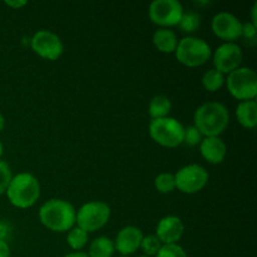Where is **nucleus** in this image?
I'll return each instance as SVG.
<instances>
[{
    "mask_svg": "<svg viewBox=\"0 0 257 257\" xmlns=\"http://www.w3.org/2000/svg\"><path fill=\"white\" fill-rule=\"evenodd\" d=\"M193 120L203 137H220L228 127L230 113L222 103L206 102L196 109Z\"/></svg>",
    "mask_w": 257,
    "mask_h": 257,
    "instance_id": "nucleus-1",
    "label": "nucleus"
},
{
    "mask_svg": "<svg viewBox=\"0 0 257 257\" xmlns=\"http://www.w3.org/2000/svg\"><path fill=\"white\" fill-rule=\"evenodd\" d=\"M74 206L65 200L52 198L39 208V220L43 226L54 232H67L75 226Z\"/></svg>",
    "mask_w": 257,
    "mask_h": 257,
    "instance_id": "nucleus-2",
    "label": "nucleus"
},
{
    "mask_svg": "<svg viewBox=\"0 0 257 257\" xmlns=\"http://www.w3.org/2000/svg\"><path fill=\"white\" fill-rule=\"evenodd\" d=\"M8 200L18 208H29L40 197V185L38 178L29 172L13 176L7 188Z\"/></svg>",
    "mask_w": 257,
    "mask_h": 257,
    "instance_id": "nucleus-3",
    "label": "nucleus"
},
{
    "mask_svg": "<svg viewBox=\"0 0 257 257\" xmlns=\"http://www.w3.org/2000/svg\"><path fill=\"white\" fill-rule=\"evenodd\" d=\"M175 55L176 59L185 67L196 68L207 63L212 57V50L207 42L201 38L186 37L178 40Z\"/></svg>",
    "mask_w": 257,
    "mask_h": 257,
    "instance_id": "nucleus-4",
    "label": "nucleus"
},
{
    "mask_svg": "<svg viewBox=\"0 0 257 257\" xmlns=\"http://www.w3.org/2000/svg\"><path fill=\"white\" fill-rule=\"evenodd\" d=\"M148 131L151 138L162 147L175 148L183 143L185 127L180 120L170 115L160 119H151Z\"/></svg>",
    "mask_w": 257,
    "mask_h": 257,
    "instance_id": "nucleus-5",
    "label": "nucleus"
},
{
    "mask_svg": "<svg viewBox=\"0 0 257 257\" xmlns=\"http://www.w3.org/2000/svg\"><path fill=\"white\" fill-rule=\"evenodd\" d=\"M226 85L230 94L235 99L255 100L257 95V74L253 69L247 67H240L227 74Z\"/></svg>",
    "mask_w": 257,
    "mask_h": 257,
    "instance_id": "nucleus-6",
    "label": "nucleus"
},
{
    "mask_svg": "<svg viewBox=\"0 0 257 257\" xmlns=\"http://www.w3.org/2000/svg\"><path fill=\"white\" fill-rule=\"evenodd\" d=\"M110 207L103 201H90L84 203L75 213V225L85 232H95L108 223Z\"/></svg>",
    "mask_w": 257,
    "mask_h": 257,
    "instance_id": "nucleus-7",
    "label": "nucleus"
},
{
    "mask_svg": "<svg viewBox=\"0 0 257 257\" xmlns=\"http://www.w3.org/2000/svg\"><path fill=\"white\" fill-rule=\"evenodd\" d=\"M208 172L200 165H187L175 173L176 188L182 193L193 195L207 186Z\"/></svg>",
    "mask_w": 257,
    "mask_h": 257,
    "instance_id": "nucleus-8",
    "label": "nucleus"
},
{
    "mask_svg": "<svg viewBox=\"0 0 257 257\" xmlns=\"http://www.w3.org/2000/svg\"><path fill=\"white\" fill-rule=\"evenodd\" d=\"M183 10L178 0H155L151 3L148 15L153 24L170 29L171 27L178 25Z\"/></svg>",
    "mask_w": 257,
    "mask_h": 257,
    "instance_id": "nucleus-9",
    "label": "nucleus"
},
{
    "mask_svg": "<svg viewBox=\"0 0 257 257\" xmlns=\"http://www.w3.org/2000/svg\"><path fill=\"white\" fill-rule=\"evenodd\" d=\"M32 50L40 58L47 60H57L64 52V44L59 35L50 30H38L30 39Z\"/></svg>",
    "mask_w": 257,
    "mask_h": 257,
    "instance_id": "nucleus-10",
    "label": "nucleus"
},
{
    "mask_svg": "<svg viewBox=\"0 0 257 257\" xmlns=\"http://www.w3.org/2000/svg\"><path fill=\"white\" fill-rule=\"evenodd\" d=\"M242 59V49L236 43H223L212 54L215 69L222 74H230L231 72L240 68Z\"/></svg>",
    "mask_w": 257,
    "mask_h": 257,
    "instance_id": "nucleus-11",
    "label": "nucleus"
},
{
    "mask_svg": "<svg viewBox=\"0 0 257 257\" xmlns=\"http://www.w3.org/2000/svg\"><path fill=\"white\" fill-rule=\"evenodd\" d=\"M213 34L226 43H235L242 34V23L236 15L228 12H221L213 17L211 23Z\"/></svg>",
    "mask_w": 257,
    "mask_h": 257,
    "instance_id": "nucleus-12",
    "label": "nucleus"
},
{
    "mask_svg": "<svg viewBox=\"0 0 257 257\" xmlns=\"http://www.w3.org/2000/svg\"><path fill=\"white\" fill-rule=\"evenodd\" d=\"M185 232V225L177 216H166L161 218L156 227V236L162 245H173L181 240Z\"/></svg>",
    "mask_w": 257,
    "mask_h": 257,
    "instance_id": "nucleus-13",
    "label": "nucleus"
},
{
    "mask_svg": "<svg viewBox=\"0 0 257 257\" xmlns=\"http://www.w3.org/2000/svg\"><path fill=\"white\" fill-rule=\"evenodd\" d=\"M143 236L145 235L141 228L136 226H125L117 233V237L113 241L115 251L124 256L132 255L141 247Z\"/></svg>",
    "mask_w": 257,
    "mask_h": 257,
    "instance_id": "nucleus-14",
    "label": "nucleus"
},
{
    "mask_svg": "<svg viewBox=\"0 0 257 257\" xmlns=\"http://www.w3.org/2000/svg\"><path fill=\"white\" fill-rule=\"evenodd\" d=\"M202 157L211 165H220L227 155V146L220 137H205L200 143Z\"/></svg>",
    "mask_w": 257,
    "mask_h": 257,
    "instance_id": "nucleus-15",
    "label": "nucleus"
},
{
    "mask_svg": "<svg viewBox=\"0 0 257 257\" xmlns=\"http://www.w3.org/2000/svg\"><path fill=\"white\" fill-rule=\"evenodd\" d=\"M152 42L158 52L170 54V53H175L178 44V38L173 30L167 29V28H160L153 33Z\"/></svg>",
    "mask_w": 257,
    "mask_h": 257,
    "instance_id": "nucleus-16",
    "label": "nucleus"
},
{
    "mask_svg": "<svg viewBox=\"0 0 257 257\" xmlns=\"http://www.w3.org/2000/svg\"><path fill=\"white\" fill-rule=\"evenodd\" d=\"M236 117L238 123L246 130H253L257 124L256 100H243L236 107Z\"/></svg>",
    "mask_w": 257,
    "mask_h": 257,
    "instance_id": "nucleus-17",
    "label": "nucleus"
},
{
    "mask_svg": "<svg viewBox=\"0 0 257 257\" xmlns=\"http://www.w3.org/2000/svg\"><path fill=\"white\" fill-rule=\"evenodd\" d=\"M171 110H172V103H171L170 98L163 94L155 95L148 105V114H150L151 119L168 117Z\"/></svg>",
    "mask_w": 257,
    "mask_h": 257,
    "instance_id": "nucleus-18",
    "label": "nucleus"
},
{
    "mask_svg": "<svg viewBox=\"0 0 257 257\" xmlns=\"http://www.w3.org/2000/svg\"><path fill=\"white\" fill-rule=\"evenodd\" d=\"M114 252V242L109 237L100 236L90 242L87 255L89 257H113Z\"/></svg>",
    "mask_w": 257,
    "mask_h": 257,
    "instance_id": "nucleus-19",
    "label": "nucleus"
},
{
    "mask_svg": "<svg viewBox=\"0 0 257 257\" xmlns=\"http://www.w3.org/2000/svg\"><path fill=\"white\" fill-rule=\"evenodd\" d=\"M201 82H202V87L207 92L215 93L223 87V84L226 82V78L225 74H222L221 72L216 70L215 68H212V69H208L207 72H205Z\"/></svg>",
    "mask_w": 257,
    "mask_h": 257,
    "instance_id": "nucleus-20",
    "label": "nucleus"
},
{
    "mask_svg": "<svg viewBox=\"0 0 257 257\" xmlns=\"http://www.w3.org/2000/svg\"><path fill=\"white\" fill-rule=\"evenodd\" d=\"M201 25V17L197 12L192 9L183 10L182 17H181L180 23H178L177 27L182 30L183 33H187V34H192L196 30L200 28Z\"/></svg>",
    "mask_w": 257,
    "mask_h": 257,
    "instance_id": "nucleus-21",
    "label": "nucleus"
},
{
    "mask_svg": "<svg viewBox=\"0 0 257 257\" xmlns=\"http://www.w3.org/2000/svg\"><path fill=\"white\" fill-rule=\"evenodd\" d=\"M88 240H89V235L88 232H85L84 230H82L78 226H74L73 228H70L69 232L67 235V242L69 245V247L74 251H80L87 246Z\"/></svg>",
    "mask_w": 257,
    "mask_h": 257,
    "instance_id": "nucleus-22",
    "label": "nucleus"
},
{
    "mask_svg": "<svg viewBox=\"0 0 257 257\" xmlns=\"http://www.w3.org/2000/svg\"><path fill=\"white\" fill-rule=\"evenodd\" d=\"M155 187L161 193H171L176 190L175 175L170 172L160 173L155 178Z\"/></svg>",
    "mask_w": 257,
    "mask_h": 257,
    "instance_id": "nucleus-23",
    "label": "nucleus"
},
{
    "mask_svg": "<svg viewBox=\"0 0 257 257\" xmlns=\"http://www.w3.org/2000/svg\"><path fill=\"white\" fill-rule=\"evenodd\" d=\"M161 247H162V243H161V241L158 240L157 236L148 235V236H143L140 248H142V251L145 252L146 256L152 257L157 255V252L161 250Z\"/></svg>",
    "mask_w": 257,
    "mask_h": 257,
    "instance_id": "nucleus-24",
    "label": "nucleus"
},
{
    "mask_svg": "<svg viewBox=\"0 0 257 257\" xmlns=\"http://www.w3.org/2000/svg\"><path fill=\"white\" fill-rule=\"evenodd\" d=\"M203 136L201 135L200 131L195 127V125H188L185 127V133H183V143L187 145L188 147H195V146H200L202 142Z\"/></svg>",
    "mask_w": 257,
    "mask_h": 257,
    "instance_id": "nucleus-25",
    "label": "nucleus"
},
{
    "mask_svg": "<svg viewBox=\"0 0 257 257\" xmlns=\"http://www.w3.org/2000/svg\"><path fill=\"white\" fill-rule=\"evenodd\" d=\"M155 257H188L187 252L182 246L178 243H173V245H162L161 250L158 251L157 255Z\"/></svg>",
    "mask_w": 257,
    "mask_h": 257,
    "instance_id": "nucleus-26",
    "label": "nucleus"
},
{
    "mask_svg": "<svg viewBox=\"0 0 257 257\" xmlns=\"http://www.w3.org/2000/svg\"><path fill=\"white\" fill-rule=\"evenodd\" d=\"M12 170L4 161H0V195L5 193L10 181H12Z\"/></svg>",
    "mask_w": 257,
    "mask_h": 257,
    "instance_id": "nucleus-27",
    "label": "nucleus"
},
{
    "mask_svg": "<svg viewBox=\"0 0 257 257\" xmlns=\"http://www.w3.org/2000/svg\"><path fill=\"white\" fill-rule=\"evenodd\" d=\"M241 37L245 38L246 42L250 43V44H255L257 38L256 25H253L251 22L242 23V34H241Z\"/></svg>",
    "mask_w": 257,
    "mask_h": 257,
    "instance_id": "nucleus-28",
    "label": "nucleus"
},
{
    "mask_svg": "<svg viewBox=\"0 0 257 257\" xmlns=\"http://www.w3.org/2000/svg\"><path fill=\"white\" fill-rule=\"evenodd\" d=\"M13 227L8 221L0 220V240L2 241H8L9 237L12 236Z\"/></svg>",
    "mask_w": 257,
    "mask_h": 257,
    "instance_id": "nucleus-29",
    "label": "nucleus"
},
{
    "mask_svg": "<svg viewBox=\"0 0 257 257\" xmlns=\"http://www.w3.org/2000/svg\"><path fill=\"white\" fill-rule=\"evenodd\" d=\"M5 5L13 8V9H20L24 5H27V2H24V0H7Z\"/></svg>",
    "mask_w": 257,
    "mask_h": 257,
    "instance_id": "nucleus-30",
    "label": "nucleus"
},
{
    "mask_svg": "<svg viewBox=\"0 0 257 257\" xmlns=\"http://www.w3.org/2000/svg\"><path fill=\"white\" fill-rule=\"evenodd\" d=\"M0 257H10V247L7 241L0 240Z\"/></svg>",
    "mask_w": 257,
    "mask_h": 257,
    "instance_id": "nucleus-31",
    "label": "nucleus"
},
{
    "mask_svg": "<svg viewBox=\"0 0 257 257\" xmlns=\"http://www.w3.org/2000/svg\"><path fill=\"white\" fill-rule=\"evenodd\" d=\"M256 12H257V3L252 5V9H251V23L253 25L257 27V17H256Z\"/></svg>",
    "mask_w": 257,
    "mask_h": 257,
    "instance_id": "nucleus-32",
    "label": "nucleus"
},
{
    "mask_svg": "<svg viewBox=\"0 0 257 257\" xmlns=\"http://www.w3.org/2000/svg\"><path fill=\"white\" fill-rule=\"evenodd\" d=\"M64 257H89L87 255V252H82V251H74V252H70Z\"/></svg>",
    "mask_w": 257,
    "mask_h": 257,
    "instance_id": "nucleus-33",
    "label": "nucleus"
},
{
    "mask_svg": "<svg viewBox=\"0 0 257 257\" xmlns=\"http://www.w3.org/2000/svg\"><path fill=\"white\" fill-rule=\"evenodd\" d=\"M4 128H5V118H4V115L0 113V132H2Z\"/></svg>",
    "mask_w": 257,
    "mask_h": 257,
    "instance_id": "nucleus-34",
    "label": "nucleus"
},
{
    "mask_svg": "<svg viewBox=\"0 0 257 257\" xmlns=\"http://www.w3.org/2000/svg\"><path fill=\"white\" fill-rule=\"evenodd\" d=\"M3 151H4V147H3V143H2V141H0V157L3 156Z\"/></svg>",
    "mask_w": 257,
    "mask_h": 257,
    "instance_id": "nucleus-35",
    "label": "nucleus"
},
{
    "mask_svg": "<svg viewBox=\"0 0 257 257\" xmlns=\"http://www.w3.org/2000/svg\"><path fill=\"white\" fill-rule=\"evenodd\" d=\"M140 257H148V256H146V255H142V256H140Z\"/></svg>",
    "mask_w": 257,
    "mask_h": 257,
    "instance_id": "nucleus-36",
    "label": "nucleus"
}]
</instances>
